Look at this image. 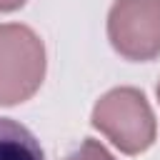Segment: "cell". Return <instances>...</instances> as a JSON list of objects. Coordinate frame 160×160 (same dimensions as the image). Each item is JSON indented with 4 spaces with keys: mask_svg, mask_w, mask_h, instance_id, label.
Segmentation results:
<instances>
[{
    "mask_svg": "<svg viewBox=\"0 0 160 160\" xmlns=\"http://www.w3.org/2000/svg\"><path fill=\"white\" fill-rule=\"evenodd\" d=\"M90 120L125 155L145 152L158 135L155 115L138 88H112L105 92L95 102Z\"/></svg>",
    "mask_w": 160,
    "mask_h": 160,
    "instance_id": "obj_1",
    "label": "cell"
},
{
    "mask_svg": "<svg viewBox=\"0 0 160 160\" xmlns=\"http://www.w3.org/2000/svg\"><path fill=\"white\" fill-rule=\"evenodd\" d=\"M45 80V45L35 30L20 22L0 25V105L30 100Z\"/></svg>",
    "mask_w": 160,
    "mask_h": 160,
    "instance_id": "obj_2",
    "label": "cell"
},
{
    "mask_svg": "<svg viewBox=\"0 0 160 160\" xmlns=\"http://www.w3.org/2000/svg\"><path fill=\"white\" fill-rule=\"evenodd\" d=\"M108 40L125 60H155L160 55V0H115L108 12Z\"/></svg>",
    "mask_w": 160,
    "mask_h": 160,
    "instance_id": "obj_3",
    "label": "cell"
},
{
    "mask_svg": "<svg viewBox=\"0 0 160 160\" xmlns=\"http://www.w3.org/2000/svg\"><path fill=\"white\" fill-rule=\"evenodd\" d=\"M0 160H45V152L25 125L0 118Z\"/></svg>",
    "mask_w": 160,
    "mask_h": 160,
    "instance_id": "obj_4",
    "label": "cell"
},
{
    "mask_svg": "<svg viewBox=\"0 0 160 160\" xmlns=\"http://www.w3.org/2000/svg\"><path fill=\"white\" fill-rule=\"evenodd\" d=\"M62 160H115L110 152H108V148L102 145V142H98V140H92V138H85L70 155H65Z\"/></svg>",
    "mask_w": 160,
    "mask_h": 160,
    "instance_id": "obj_5",
    "label": "cell"
},
{
    "mask_svg": "<svg viewBox=\"0 0 160 160\" xmlns=\"http://www.w3.org/2000/svg\"><path fill=\"white\" fill-rule=\"evenodd\" d=\"M28 0H0V12H12V10H20Z\"/></svg>",
    "mask_w": 160,
    "mask_h": 160,
    "instance_id": "obj_6",
    "label": "cell"
},
{
    "mask_svg": "<svg viewBox=\"0 0 160 160\" xmlns=\"http://www.w3.org/2000/svg\"><path fill=\"white\" fill-rule=\"evenodd\" d=\"M158 100H160V82H158Z\"/></svg>",
    "mask_w": 160,
    "mask_h": 160,
    "instance_id": "obj_7",
    "label": "cell"
}]
</instances>
